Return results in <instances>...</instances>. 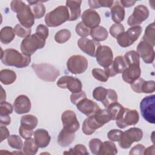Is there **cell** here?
<instances>
[{
	"label": "cell",
	"mask_w": 155,
	"mask_h": 155,
	"mask_svg": "<svg viewBox=\"0 0 155 155\" xmlns=\"http://www.w3.org/2000/svg\"><path fill=\"white\" fill-rule=\"evenodd\" d=\"M10 136V132L5 126H1V142L8 138Z\"/></svg>",
	"instance_id": "obj_58"
},
{
	"label": "cell",
	"mask_w": 155,
	"mask_h": 155,
	"mask_svg": "<svg viewBox=\"0 0 155 155\" xmlns=\"http://www.w3.org/2000/svg\"><path fill=\"white\" fill-rule=\"evenodd\" d=\"M78 45L80 50L87 54L95 57L96 51L99 46L101 45L99 42L89 39L86 38H81L78 41Z\"/></svg>",
	"instance_id": "obj_17"
},
{
	"label": "cell",
	"mask_w": 155,
	"mask_h": 155,
	"mask_svg": "<svg viewBox=\"0 0 155 155\" xmlns=\"http://www.w3.org/2000/svg\"><path fill=\"white\" fill-rule=\"evenodd\" d=\"M125 108L119 103L114 102L110 104L107 108V110L111 118V120H117L122 115Z\"/></svg>",
	"instance_id": "obj_28"
},
{
	"label": "cell",
	"mask_w": 155,
	"mask_h": 155,
	"mask_svg": "<svg viewBox=\"0 0 155 155\" xmlns=\"http://www.w3.org/2000/svg\"><path fill=\"white\" fill-rule=\"evenodd\" d=\"M102 127V125L96 120L94 114H93L88 116V117L84 120L82 124V130L85 134L91 135L94 133L96 130Z\"/></svg>",
	"instance_id": "obj_23"
},
{
	"label": "cell",
	"mask_w": 155,
	"mask_h": 155,
	"mask_svg": "<svg viewBox=\"0 0 155 155\" xmlns=\"http://www.w3.org/2000/svg\"><path fill=\"white\" fill-rule=\"evenodd\" d=\"M111 19L116 24L121 22L125 18V9L121 5L119 1H114L110 7Z\"/></svg>",
	"instance_id": "obj_24"
},
{
	"label": "cell",
	"mask_w": 155,
	"mask_h": 155,
	"mask_svg": "<svg viewBox=\"0 0 155 155\" xmlns=\"http://www.w3.org/2000/svg\"><path fill=\"white\" fill-rule=\"evenodd\" d=\"M94 116L96 120L102 126L111 120V118L107 109L100 108L95 114H94Z\"/></svg>",
	"instance_id": "obj_37"
},
{
	"label": "cell",
	"mask_w": 155,
	"mask_h": 155,
	"mask_svg": "<svg viewBox=\"0 0 155 155\" xmlns=\"http://www.w3.org/2000/svg\"><path fill=\"white\" fill-rule=\"evenodd\" d=\"M127 67L124 56H117L114 58L111 65L107 68H105L104 70L108 77H113L117 74L122 73Z\"/></svg>",
	"instance_id": "obj_18"
},
{
	"label": "cell",
	"mask_w": 155,
	"mask_h": 155,
	"mask_svg": "<svg viewBox=\"0 0 155 155\" xmlns=\"http://www.w3.org/2000/svg\"><path fill=\"white\" fill-rule=\"evenodd\" d=\"M82 1H67L66 7L70 10V18L68 21H73L78 19L81 13V5Z\"/></svg>",
	"instance_id": "obj_25"
},
{
	"label": "cell",
	"mask_w": 155,
	"mask_h": 155,
	"mask_svg": "<svg viewBox=\"0 0 155 155\" xmlns=\"http://www.w3.org/2000/svg\"><path fill=\"white\" fill-rule=\"evenodd\" d=\"M57 85L61 88L68 89L72 93H78L82 91V84L81 81L71 76H64L59 79Z\"/></svg>",
	"instance_id": "obj_12"
},
{
	"label": "cell",
	"mask_w": 155,
	"mask_h": 155,
	"mask_svg": "<svg viewBox=\"0 0 155 155\" xmlns=\"http://www.w3.org/2000/svg\"><path fill=\"white\" fill-rule=\"evenodd\" d=\"M127 66L136 64L140 65V57L137 51L131 50L127 52L124 56Z\"/></svg>",
	"instance_id": "obj_36"
},
{
	"label": "cell",
	"mask_w": 155,
	"mask_h": 155,
	"mask_svg": "<svg viewBox=\"0 0 155 155\" xmlns=\"http://www.w3.org/2000/svg\"><path fill=\"white\" fill-rule=\"evenodd\" d=\"M13 29L15 35L20 38H25V37L30 35L31 32V28H26L20 24H16Z\"/></svg>",
	"instance_id": "obj_42"
},
{
	"label": "cell",
	"mask_w": 155,
	"mask_h": 155,
	"mask_svg": "<svg viewBox=\"0 0 155 155\" xmlns=\"http://www.w3.org/2000/svg\"><path fill=\"white\" fill-rule=\"evenodd\" d=\"M143 137L142 130L139 128L132 127L122 133V134L118 141L120 147L127 149L131 147L134 142H138Z\"/></svg>",
	"instance_id": "obj_7"
},
{
	"label": "cell",
	"mask_w": 155,
	"mask_h": 155,
	"mask_svg": "<svg viewBox=\"0 0 155 155\" xmlns=\"http://www.w3.org/2000/svg\"><path fill=\"white\" fill-rule=\"evenodd\" d=\"M45 45V40L35 33L25 37L21 42L20 48L22 53L31 56L38 49L42 48Z\"/></svg>",
	"instance_id": "obj_4"
},
{
	"label": "cell",
	"mask_w": 155,
	"mask_h": 155,
	"mask_svg": "<svg viewBox=\"0 0 155 155\" xmlns=\"http://www.w3.org/2000/svg\"><path fill=\"white\" fill-rule=\"evenodd\" d=\"M155 91V82L154 81H145L141 87V93H151Z\"/></svg>",
	"instance_id": "obj_49"
},
{
	"label": "cell",
	"mask_w": 155,
	"mask_h": 155,
	"mask_svg": "<svg viewBox=\"0 0 155 155\" xmlns=\"http://www.w3.org/2000/svg\"><path fill=\"white\" fill-rule=\"evenodd\" d=\"M95 57L99 65L104 68L110 67L113 61V53L108 46L100 45L97 47Z\"/></svg>",
	"instance_id": "obj_9"
},
{
	"label": "cell",
	"mask_w": 155,
	"mask_h": 155,
	"mask_svg": "<svg viewBox=\"0 0 155 155\" xmlns=\"http://www.w3.org/2000/svg\"><path fill=\"white\" fill-rule=\"evenodd\" d=\"M122 133L123 131L120 130H117V129L111 130L108 132L107 137L109 140L113 142H115V141L118 142L122 134Z\"/></svg>",
	"instance_id": "obj_51"
},
{
	"label": "cell",
	"mask_w": 155,
	"mask_h": 155,
	"mask_svg": "<svg viewBox=\"0 0 155 155\" xmlns=\"http://www.w3.org/2000/svg\"><path fill=\"white\" fill-rule=\"evenodd\" d=\"M26 4L22 2V1H12L10 3V7L13 12L18 13L21 11H22L24 7H25Z\"/></svg>",
	"instance_id": "obj_52"
},
{
	"label": "cell",
	"mask_w": 155,
	"mask_h": 155,
	"mask_svg": "<svg viewBox=\"0 0 155 155\" xmlns=\"http://www.w3.org/2000/svg\"><path fill=\"white\" fill-rule=\"evenodd\" d=\"M142 40L153 47L155 45V26L154 22L150 24L147 27Z\"/></svg>",
	"instance_id": "obj_34"
},
{
	"label": "cell",
	"mask_w": 155,
	"mask_h": 155,
	"mask_svg": "<svg viewBox=\"0 0 155 155\" xmlns=\"http://www.w3.org/2000/svg\"><path fill=\"white\" fill-rule=\"evenodd\" d=\"M1 88L2 90L1 92V102H4L5 101L6 99V94H5V91L4 90V89L2 88V87L1 86Z\"/></svg>",
	"instance_id": "obj_62"
},
{
	"label": "cell",
	"mask_w": 155,
	"mask_h": 155,
	"mask_svg": "<svg viewBox=\"0 0 155 155\" xmlns=\"http://www.w3.org/2000/svg\"><path fill=\"white\" fill-rule=\"evenodd\" d=\"M154 145H152L151 146L146 148L144 151L143 154H154Z\"/></svg>",
	"instance_id": "obj_61"
},
{
	"label": "cell",
	"mask_w": 155,
	"mask_h": 155,
	"mask_svg": "<svg viewBox=\"0 0 155 155\" xmlns=\"http://www.w3.org/2000/svg\"><path fill=\"white\" fill-rule=\"evenodd\" d=\"M34 139L39 148H45L50 143L51 137L48 132L43 128L37 129L33 133Z\"/></svg>",
	"instance_id": "obj_22"
},
{
	"label": "cell",
	"mask_w": 155,
	"mask_h": 155,
	"mask_svg": "<svg viewBox=\"0 0 155 155\" xmlns=\"http://www.w3.org/2000/svg\"><path fill=\"white\" fill-rule=\"evenodd\" d=\"M155 95L145 97L140 103V110L143 119L150 124L155 123Z\"/></svg>",
	"instance_id": "obj_6"
},
{
	"label": "cell",
	"mask_w": 155,
	"mask_h": 155,
	"mask_svg": "<svg viewBox=\"0 0 155 155\" xmlns=\"http://www.w3.org/2000/svg\"><path fill=\"white\" fill-rule=\"evenodd\" d=\"M142 31V28L140 25L131 27L116 38L117 42L121 47H129L137 40Z\"/></svg>",
	"instance_id": "obj_5"
},
{
	"label": "cell",
	"mask_w": 155,
	"mask_h": 155,
	"mask_svg": "<svg viewBox=\"0 0 155 155\" xmlns=\"http://www.w3.org/2000/svg\"><path fill=\"white\" fill-rule=\"evenodd\" d=\"M90 35L94 41L99 42L105 41L108 38V34L105 28L102 26L98 25L97 27L90 30Z\"/></svg>",
	"instance_id": "obj_29"
},
{
	"label": "cell",
	"mask_w": 155,
	"mask_h": 155,
	"mask_svg": "<svg viewBox=\"0 0 155 155\" xmlns=\"http://www.w3.org/2000/svg\"><path fill=\"white\" fill-rule=\"evenodd\" d=\"M64 153L69 154H89L85 146L80 143L76 145L73 148H70L68 151Z\"/></svg>",
	"instance_id": "obj_45"
},
{
	"label": "cell",
	"mask_w": 155,
	"mask_h": 155,
	"mask_svg": "<svg viewBox=\"0 0 155 155\" xmlns=\"http://www.w3.org/2000/svg\"><path fill=\"white\" fill-rule=\"evenodd\" d=\"M117 153V150L115 143L110 141L102 142L98 154L99 155H114Z\"/></svg>",
	"instance_id": "obj_33"
},
{
	"label": "cell",
	"mask_w": 155,
	"mask_h": 155,
	"mask_svg": "<svg viewBox=\"0 0 155 155\" xmlns=\"http://www.w3.org/2000/svg\"><path fill=\"white\" fill-rule=\"evenodd\" d=\"M13 112V106L5 101L1 102L0 116H7Z\"/></svg>",
	"instance_id": "obj_50"
},
{
	"label": "cell",
	"mask_w": 155,
	"mask_h": 155,
	"mask_svg": "<svg viewBox=\"0 0 155 155\" xmlns=\"http://www.w3.org/2000/svg\"><path fill=\"white\" fill-rule=\"evenodd\" d=\"M61 120L64 128L70 132L75 133L79 128V122L75 113L72 110L64 111L61 115Z\"/></svg>",
	"instance_id": "obj_13"
},
{
	"label": "cell",
	"mask_w": 155,
	"mask_h": 155,
	"mask_svg": "<svg viewBox=\"0 0 155 155\" xmlns=\"http://www.w3.org/2000/svg\"><path fill=\"white\" fill-rule=\"evenodd\" d=\"M15 37L14 29L10 26L3 27L0 31V41L4 44H8L11 42Z\"/></svg>",
	"instance_id": "obj_30"
},
{
	"label": "cell",
	"mask_w": 155,
	"mask_h": 155,
	"mask_svg": "<svg viewBox=\"0 0 155 155\" xmlns=\"http://www.w3.org/2000/svg\"><path fill=\"white\" fill-rule=\"evenodd\" d=\"M90 7L91 9L98 8L100 7H108L110 8L114 1H107V0H96V1H88Z\"/></svg>",
	"instance_id": "obj_41"
},
{
	"label": "cell",
	"mask_w": 155,
	"mask_h": 155,
	"mask_svg": "<svg viewBox=\"0 0 155 155\" xmlns=\"http://www.w3.org/2000/svg\"><path fill=\"white\" fill-rule=\"evenodd\" d=\"M90 30L91 29L85 25L82 21L79 22L75 28L76 33L81 38H86L88 36L90 35Z\"/></svg>",
	"instance_id": "obj_46"
},
{
	"label": "cell",
	"mask_w": 155,
	"mask_h": 155,
	"mask_svg": "<svg viewBox=\"0 0 155 155\" xmlns=\"http://www.w3.org/2000/svg\"><path fill=\"white\" fill-rule=\"evenodd\" d=\"M120 2L121 4V5H122V7L128 8V7H132L133 5H134V4L136 2V1H132V0H126V1H123L121 0L120 1Z\"/></svg>",
	"instance_id": "obj_60"
},
{
	"label": "cell",
	"mask_w": 155,
	"mask_h": 155,
	"mask_svg": "<svg viewBox=\"0 0 155 155\" xmlns=\"http://www.w3.org/2000/svg\"><path fill=\"white\" fill-rule=\"evenodd\" d=\"M16 17L20 24L26 28H31L35 24V18L29 5H26L22 11L17 13Z\"/></svg>",
	"instance_id": "obj_19"
},
{
	"label": "cell",
	"mask_w": 155,
	"mask_h": 155,
	"mask_svg": "<svg viewBox=\"0 0 155 155\" xmlns=\"http://www.w3.org/2000/svg\"><path fill=\"white\" fill-rule=\"evenodd\" d=\"M8 144L13 148L17 150L22 149L23 143L21 138L18 135H10L8 137Z\"/></svg>",
	"instance_id": "obj_40"
},
{
	"label": "cell",
	"mask_w": 155,
	"mask_h": 155,
	"mask_svg": "<svg viewBox=\"0 0 155 155\" xmlns=\"http://www.w3.org/2000/svg\"><path fill=\"white\" fill-rule=\"evenodd\" d=\"M145 147L142 144H137L131 148L129 154L130 155L135 154H143Z\"/></svg>",
	"instance_id": "obj_56"
},
{
	"label": "cell",
	"mask_w": 155,
	"mask_h": 155,
	"mask_svg": "<svg viewBox=\"0 0 155 155\" xmlns=\"http://www.w3.org/2000/svg\"><path fill=\"white\" fill-rule=\"evenodd\" d=\"M1 62L7 66L22 68L27 67L31 62L30 56L21 53L14 48H8L4 51L1 50Z\"/></svg>",
	"instance_id": "obj_1"
},
{
	"label": "cell",
	"mask_w": 155,
	"mask_h": 155,
	"mask_svg": "<svg viewBox=\"0 0 155 155\" xmlns=\"http://www.w3.org/2000/svg\"><path fill=\"white\" fill-rule=\"evenodd\" d=\"M74 137V133L70 132L63 128L58 136L57 141L60 146L62 147H67L73 142Z\"/></svg>",
	"instance_id": "obj_26"
},
{
	"label": "cell",
	"mask_w": 155,
	"mask_h": 155,
	"mask_svg": "<svg viewBox=\"0 0 155 155\" xmlns=\"http://www.w3.org/2000/svg\"><path fill=\"white\" fill-rule=\"evenodd\" d=\"M70 13L66 6L60 5L48 13L45 16V22L48 27H56L69 20Z\"/></svg>",
	"instance_id": "obj_2"
},
{
	"label": "cell",
	"mask_w": 155,
	"mask_h": 155,
	"mask_svg": "<svg viewBox=\"0 0 155 155\" xmlns=\"http://www.w3.org/2000/svg\"><path fill=\"white\" fill-rule=\"evenodd\" d=\"M11 118L9 115L7 116H0V122L2 125H8L10 124Z\"/></svg>",
	"instance_id": "obj_59"
},
{
	"label": "cell",
	"mask_w": 155,
	"mask_h": 155,
	"mask_svg": "<svg viewBox=\"0 0 155 155\" xmlns=\"http://www.w3.org/2000/svg\"><path fill=\"white\" fill-rule=\"evenodd\" d=\"M117 94L116 92L113 89H108L107 95L101 102L105 108H107L110 104L117 102Z\"/></svg>",
	"instance_id": "obj_39"
},
{
	"label": "cell",
	"mask_w": 155,
	"mask_h": 155,
	"mask_svg": "<svg viewBox=\"0 0 155 155\" xmlns=\"http://www.w3.org/2000/svg\"><path fill=\"white\" fill-rule=\"evenodd\" d=\"M67 67L72 74H82L88 68V61L82 55H73L68 59Z\"/></svg>",
	"instance_id": "obj_8"
},
{
	"label": "cell",
	"mask_w": 155,
	"mask_h": 155,
	"mask_svg": "<svg viewBox=\"0 0 155 155\" xmlns=\"http://www.w3.org/2000/svg\"><path fill=\"white\" fill-rule=\"evenodd\" d=\"M38 148L35 139L30 137L25 139L22 147V153L26 155H34L37 153Z\"/></svg>",
	"instance_id": "obj_31"
},
{
	"label": "cell",
	"mask_w": 155,
	"mask_h": 155,
	"mask_svg": "<svg viewBox=\"0 0 155 155\" xmlns=\"http://www.w3.org/2000/svg\"><path fill=\"white\" fill-rule=\"evenodd\" d=\"M102 141L97 138H93L89 142V148L91 152L94 154H98L101 147L102 145Z\"/></svg>",
	"instance_id": "obj_48"
},
{
	"label": "cell",
	"mask_w": 155,
	"mask_h": 155,
	"mask_svg": "<svg viewBox=\"0 0 155 155\" xmlns=\"http://www.w3.org/2000/svg\"><path fill=\"white\" fill-rule=\"evenodd\" d=\"M36 34H37L40 38L46 40L48 36V29L47 26L43 24H39L37 26L36 29Z\"/></svg>",
	"instance_id": "obj_53"
},
{
	"label": "cell",
	"mask_w": 155,
	"mask_h": 155,
	"mask_svg": "<svg viewBox=\"0 0 155 155\" xmlns=\"http://www.w3.org/2000/svg\"><path fill=\"white\" fill-rule=\"evenodd\" d=\"M108 89H106L102 87H97L95 88L93 91V98L97 101H103L105 99Z\"/></svg>",
	"instance_id": "obj_44"
},
{
	"label": "cell",
	"mask_w": 155,
	"mask_h": 155,
	"mask_svg": "<svg viewBox=\"0 0 155 155\" xmlns=\"http://www.w3.org/2000/svg\"><path fill=\"white\" fill-rule=\"evenodd\" d=\"M139 119V115L137 110L125 108L122 115L119 119L116 120V124L119 128L123 129L129 125H136L138 122Z\"/></svg>",
	"instance_id": "obj_10"
},
{
	"label": "cell",
	"mask_w": 155,
	"mask_h": 155,
	"mask_svg": "<svg viewBox=\"0 0 155 155\" xmlns=\"http://www.w3.org/2000/svg\"><path fill=\"white\" fill-rule=\"evenodd\" d=\"M76 105L77 109L87 116L95 114L100 109L97 103L87 97L81 99Z\"/></svg>",
	"instance_id": "obj_16"
},
{
	"label": "cell",
	"mask_w": 155,
	"mask_h": 155,
	"mask_svg": "<svg viewBox=\"0 0 155 155\" xmlns=\"http://www.w3.org/2000/svg\"><path fill=\"white\" fill-rule=\"evenodd\" d=\"M149 16L148 8L143 5H139L134 7L133 13L129 16L127 21L128 25L133 27L139 25Z\"/></svg>",
	"instance_id": "obj_11"
},
{
	"label": "cell",
	"mask_w": 155,
	"mask_h": 155,
	"mask_svg": "<svg viewBox=\"0 0 155 155\" xmlns=\"http://www.w3.org/2000/svg\"><path fill=\"white\" fill-rule=\"evenodd\" d=\"M87 97V95L83 91H81L78 93H72L70 95V101L72 104L74 105H76L78 102H79L81 99Z\"/></svg>",
	"instance_id": "obj_54"
},
{
	"label": "cell",
	"mask_w": 155,
	"mask_h": 155,
	"mask_svg": "<svg viewBox=\"0 0 155 155\" xmlns=\"http://www.w3.org/2000/svg\"><path fill=\"white\" fill-rule=\"evenodd\" d=\"M31 102L25 95H19L15 99L13 108L15 111L18 114H22L29 112L31 110Z\"/></svg>",
	"instance_id": "obj_20"
},
{
	"label": "cell",
	"mask_w": 155,
	"mask_h": 155,
	"mask_svg": "<svg viewBox=\"0 0 155 155\" xmlns=\"http://www.w3.org/2000/svg\"><path fill=\"white\" fill-rule=\"evenodd\" d=\"M16 79V74L14 71L9 69H4L0 71V80L3 84H12Z\"/></svg>",
	"instance_id": "obj_32"
},
{
	"label": "cell",
	"mask_w": 155,
	"mask_h": 155,
	"mask_svg": "<svg viewBox=\"0 0 155 155\" xmlns=\"http://www.w3.org/2000/svg\"><path fill=\"white\" fill-rule=\"evenodd\" d=\"M43 1H38L37 3L29 5L31 10L36 19H40L44 16L45 13V7L42 4Z\"/></svg>",
	"instance_id": "obj_35"
},
{
	"label": "cell",
	"mask_w": 155,
	"mask_h": 155,
	"mask_svg": "<svg viewBox=\"0 0 155 155\" xmlns=\"http://www.w3.org/2000/svg\"><path fill=\"white\" fill-rule=\"evenodd\" d=\"M71 37V33L68 29H62L56 32L54 40L59 44H64L68 41Z\"/></svg>",
	"instance_id": "obj_38"
},
{
	"label": "cell",
	"mask_w": 155,
	"mask_h": 155,
	"mask_svg": "<svg viewBox=\"0 0 155 155\" xmlns=\"http://www.w3.org/2000/svg\"><path fill=\"white\" fill-rule=\"evenodd\" d=\"M92 75L95 79L101 81V82H107L108 79V76L107 74L104 70L101 68H93L92 70Z\"/></svg>",
	"instance_id": "obj_43"
},
{
	"label": "cell",
	"mask_w": 155,
	"mask_h": 155,
	"mask_svg": "<svg viewBox=\"0 0 155 155\" xmlns=\"http://www.w3.org/2000/svg\"><path fill=\"white\" fill-rule=\"evenodd\" d=\"M38 118L32 114H26L21 119V127L24 129L33 131L38 125Z\"/></svg>",
	"instance_id": "obj_27"
},
{
	"label": "cell",
	"mask_w": 155,
	"mask_h": 155,
	"mask_svg": "<svg viewBox=\"0 0 155 155\" xmlns=\"http://www.w3.org/2000/svg\"><path fill=\"white\" fill-rule=\"evenodd\" d=\"M19 133L20 136H21V137L22 138L27 139L31 137L34 132H33V131H30V130H27L24 129L20 127L19 128Z\"/></svg>",
	"instance_id": "obj_57"
},
{
	"label": "cell",
	"mask_w": 155,
	"mask_h": 155,
	"mask_svg": "<svg viewBox=\"0 0 155 155\" xmlns=\"http://www.w3.org/2000/svg\"><path fill=\"white\" fill-rule=\"evenodd\" d=\"M110 35L114 38H116L120 34L122 33L123 32L125 31V28L124 25L120 24H113L109 30Z\"/></svg>",
	"instance_id": "obj_47"
},
{
	"label": "cell",
	"mask_w": 155,
	"mask_h": 155,
	"mask_svg": "<svg viewBox=\"0 0 155 155\" xmlns=\"http://www.w3.org/2000/svg\"><path fill=\"white\" fill-rule=\"evenodd\" d=\"M31 68L37 76L46 82H54L59 76V71L53 65L48 63L33 64Z\"/></svg>",
	"instance_id": "obj_3"
},
{
	"label": "cell",
	"mask_w": 155,
	"mask_h": 155,
	"mask_svg": "<svg viewBox=\"0 0 155 155\" xmlns=\"http://www.w3.org/2000/svg\"><path fill=\"white\" fill-rule=\"evenodd\" d=\"M122 74L123 80L127 83L131 84L140 76L141 70L140 65L136 64L128 65Z\"/></svg>",
	"instance_id": "obj_21"
},
{
	"label": "cell",
	"mask_w": 155,
	"mask_h": 155,
	"mask_svg": "<svg viewBox=\"0 0 155 155\" xmlns=\"http://www.w3.org/2000/svg\"><path fill=\"white\" fill-rule=\"evenodd\" d=\"M144 81H145V80L143 79L139 78L133 83L130 84V87H131V89L136 93H141V87Z\"/></svg>",
	"instance_id": "obj_55"
},
{
	"label": "cell",
	"mask_w": 155,
	"mask_h": 155,
	"mask_svg": "<svg viewBox=\"0 0 155 155\" xmlns=\"http://www.w3.org/2000/svg\"><path fill=\"white\" fill-rule=\"evenodd\" d=\"M81 18L83 24L90 29L97 27L101 22V17L99 13L91 8L85 10Z\"/></svg>",
	"instance_id": "obj_15"
},
{
	"label": "cell",
	"mask_w": 155,
	"mask_h": 155,
	"mask_svg": "<svg viewBox=\"0 0 155 155\" xmlns=\"http://www.w3.org/2000/svg\"><path fill=\"white\" fill-rule=\"evenodd\" d=\"M137 53L144 62L151 64L154 59V50L153 47L145 41H140L137 46Z\"/></svg>",
	"instance_id": "obj_14"
}]
</instances>
